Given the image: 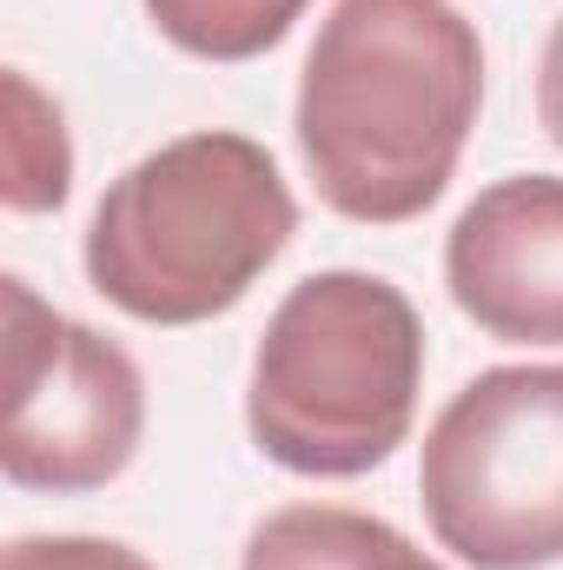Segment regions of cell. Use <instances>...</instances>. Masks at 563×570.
Masks as SVG:
<instances>
[{"label":"cell","mask_w":563,"mask_h":570,"mask_svg":"<svg viewBox=\"0 0 563 570\" xmlns=\"http://www.w3.org/2000/svg\"><path fill=\"white\" fill-rule=\"evenodd\" d=\"M484 107V40L457 0H332L298 67L292 140L352 226H405L444 199Z\"/></svg>","instance_id":"obj_1"},{"label":"cell","mask_w":563,"mask_h":570,"mask_svg":"<svg viewBox=\"0 0 563 570\" xmlns=\"http://www.w3.org/2000/svg\"><path fill=\"white\" fill-rule=\"evenodd\" d=\"M298 233V199L253 134H179L134 159L93 206L87 285L140 325L233 312Z\"/></svg>","instance_id":"obj_2"},{"label":"cell","mask_w":563,"mask_h":570,"mask_svg":"<svg viewBox=\"0 0 563 570\" xmlns=\"http://www.w3.org/2000/svg\"><path fill=\"white\" fill-rule=\"evenodd\" d=\"M424 318L385 273L332 266L279 298L246 379L253 444L298 478H365L418 419Z\"/></svg>","instance_id":"obj_3"},{"label":"cell","mask_w":563,"mask_h":570,"mask_svg":"<svg viewBox=\"0 0 563 570\" xmlns=\"http://www.w3.org/2000/svg\"><path fill=\"white\" fill-rule=\"evenodd\" d=\"M431 538L471 570L563 564V365H491L418 444Z\"/></svg>","instance_id":"obj_4"},{"label":"cell","mask_w":563,"mask_h":570,"mask_svg":"<svg viewBox=\"0 0 563 570\" xmlns=\"http://www.w3.org/2000/svg\"><path fill=\"white\" fill-rule=\"evenodd\" d=\"M7 305V425L0 471L13 491L80 498L113 484L146 438V372L134 352L67 312L20 273L0 279Z\"/></svg>","instance_id":"obj_5"},{"label":"cell","mask_w":563,"mask_h":570,"mask_svg":"<svg viewBox=\"0 0 563 570\" xmlns=\"http://www.w3.org/2000/svg\"><path fill=\"white\" fill-rule=\"evenodd\" d=\"M451 305L504 345H563V179L511 173L444 233Z\"/></svg>","instance_id":"obj_6"},{"label":"cell","mask_w":563,"mask_h":570,"mask_svg":"<svg viewBox=\"0 0 563 570\" xmlns=\"http://www.w3.org/2000/svg\"><path fill=\"white\" fill-rule=\"evenodd\" d=\"M239 570H451L398 524L352 504H279L253 524Z\"/></svg>","instance_id":"obj_7"},{"label":"cell","mask_w":563,"mask_h":570,"mask_svg":"<svg viewBox=\"0 0 563 570\" xmlns=\"http://www.w3.org/2000/svg\"><path fill=\"white\" fill-rule=\"evenodd\" d=\"M7 179L0 199L13 213H60L73 193V140H67V114L53 94L33 87V73L7 67Z\"/></svg>","instance_id":"obj_8"},{"label":"cell","mask_w":563,"mask_h":570,"mask_svg":"<svg viewBox=\"0 0 563 570\" xmlns=\"http://www.w3.org/2000/svg\"><path fill=\"white\" fill-rule=\"evenodd\" d=\"M140 7L159 27V40H172L179 53L239 67L273 53L312 0H140Z\"/></svg>","instance_id":"obj_9"},{"label":"cell","mask_w":563,"mask_h":570,"mask_svg":"<svg viewBox=\"0 0 563 570\" xmlns=\"http://www.w3.org/2000/svg\"><path fill=\"white\" fill-rule=\"evenodd\" d=\"M0 570H152L120 538H87V531H33L0 551Z\"/></svg>","instance_id":"obj_10"},{"label":"cell","mask_w":563,"mask_h":570,"mask_svg":"<svg viewBox=\"0 0 563 570\" xmlns=\"http://www.w3.org/2000/svg\"><path fill=\"white\" fill-rule=\"evenodd\" d=\"M537 127L551 134V146L563 153V13L544 33V53H537Z\"/></svg>","instance_id":"obj_11"}]
</instances>
